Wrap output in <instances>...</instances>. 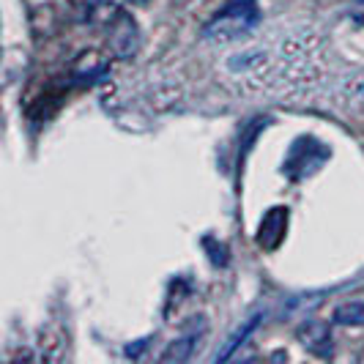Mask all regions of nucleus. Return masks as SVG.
I'll return each instance as SVG.
<instances>
[{"mask_svg": "<svg viewBox=\"0 0 364 364\" xmlns=\"http://www.w3.org/2000/svg\"><path fill=\"white\" fill-rule=\"evenodd\" d=\"M260 22V9L255 0H233L230 6H225L217 17L211 19L203 31L205 41H236V38L250 36Z\"/></svg>", "mask_w": 364, "mask_h": 364, "instance_id": "nucleus-1", "label": "nucleus"}, {"mask_svg": "<svg viewBox=\"0 0 364 364\" xmlns=\"http://www.w3.org/2000/svg\"><path fill=\"white\" fill-rule=\"evenodd\" d=\"M102 22L107 25L109 33V50L118 55V58H132L140 47V31L134 25V19L127 17L118 6H105V14H102Z\"/></svg>", "mask_w": 364, "mask_h": 364, "instance_id": "nucleus-2", "label": "nucleus"}, {"mask_svg": "<svg viewBox=\"0 0 364 364\" xmlns=\"http://www.w3.org/2000/svg\"><path fill=\"white\" fill-rule=\"evenodd\" d=\"M203 334H205V318H198V323H192L181 337H176L170 343V348L162 353V362H186L195 353L198 340H200Z\"/></svg>", "mask_w": 364, "mask_h": 364, "instance_id": "nucleus-3", "label": "nucleus"}, {"mask_svg": "<svg viewBox=\"0 0 364 364\" xmlns=\"http://www.w3.org/2000/svg\"><path fill=\"white\" fill-rule=\"evenodd\" d=\"M288 230V208H272L263 222H260V233H257V244L263 250H277L279 241L285 238Z\"/></svg>", "mask_w": 364, "mask_h": 364, "instance_id": "nucleus-4", "label": "nucleus"}, {"mask_svg": "<svg viewBox=\"0 0 364 364\" xmlns=\"http://www.w3.org/2000/svg\"><path fill=\"white\" fill-rule=\"evenodd\" d=\"M337 105L350 112H364V69L346 77L337 88Z\"/></svg>", "mask_w": 364, "mask_h": 364, "instance_id": "nucleus-5", "label": "nucleus"}, {"mask_svg": "<svg viewBox=\"0 0 364 364\" xmlns=\"http://www.w3.org/2000/svg\"><path fill=\"white\" fill-rule=\"evenodd\" d=\"M299 340L301 346L318 353V356H328L331 353V331L326 323H318V321H307V326L299 328Z\"/></svg>", "mask_w": 364, "mask_h": 364, "instance_id": "nucleus-6", "label": "nucleus"}, {"mask_svg": "<svg viewBox=\"0 0 364 364\" xmlns=\"http://www.w3.org/2000/svg\"><path fill=\"white\" fill-rule=\"evenodd\" d=\"M310 146H312V140H299V143L293 146L291 156H288V164H285V170L291 173L293 178L310 176V173H315V170L323 164V159H310V156H307Z\"/></svg>", "mask_w": 364, "mask_h": 364, "instance_id": "nucleus-7", "label": "nucleus"}, {"mask_svg": "<svg viewBox=\"0 0 364 364\" xmlns=\"http://www.w3.org/2000/svg\"><path fill=\"white\" fill-rule=\"evenodd\" d=\"M260 318H263V312H255V315H250V318H247V321H244V323H241V326H238L236 331L228 337V343L222 346V350H217V356H214V359H217V362H225V359H230V356L236 353L238 348H241L244 343H247V340H250V337H252V331L257 328Z\"/></svg>", "mask_w": 364, "mask_h": 364, "instance_id": "nucleus-8", "label": "nucleus"}, {"mask_svg": "<svg viewBox=\"0 0 364 364\" xmlns=\"http://www.w3.org/2000/svg\"><path fill=\"white\" fill-rule=\"evenodd\" d=\"M331 321L337 326H364V299H350L337 304L331 312Z\"/></svg>", "mask_w": 364, "mask_h": 364, "instance_id": "nucleus-9", "label": "nucleus"}, {"mask_svg": "<svg viewBox=\"0 0 364 364\" xmlns=\"http://www.w3.org/2000/svg\"><path fill=\"white\" fill-rule=\"evenodd\" d=\"M134 3H143V0H134Z\"/></svg>", "mask_w": 364, "mask_h": 364, "instance_id": "nucleus-10", "label": "nucleus"}]
</instances>
